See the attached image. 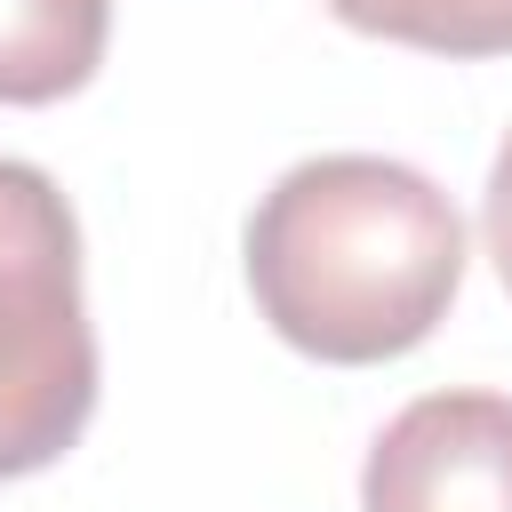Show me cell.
Instances as JSON below:
<instances>
[{
  "instance_id": "6da1fadb",
  "label": "cell",
  "mask_w": 512,
  "mask_h": 512,
  "mask_svg": "<svg viewBox=\"0 0 512 512\" xmlns=\"http://www.w3.org/2000/svg\"><path fill=\"white\" fill-rule=\"evenodd\" d=\"M248 296L280 344L328 368L416 352L464 288L456 200L384 152L296 160L248 216Z\"/></svg>"
},
{
  "instance_id": "7a4b0ae2",
  "label": "cell",
  "mask_w": 512,
  "mask_h": 512,
  "mask_svg": "<svg viewBox=\"0 0 512 512\" xmlns=\"http://www.w3.org/2000/svg\"><path fill=\"white\" fill-rule=\"evenodd\" d=\"M96 416L80 216L48 168L0 160V480L48 472Z\"/></svg>"
},
{
  "instance_id": "3957f363",
  "label": "cell",
  "mask_w": 512,
  "mask_h": 512,
  "mask_svg": "<svg viewBox=\"0 0 512 512\" xmlns=\"http://www.w3.org/2000/svg\"><path fill=\"white\" fill-rule=\"evenodd\" d=\"M360 512H512V400L504 392L408 400L360 464Z\"/></svg>"
},
{
  "instance_id": "277c9868",
  "label": "cell",
  "mask_w": 512,
  "mask_h": 512,
  "mask_svg": "<svg viewBox=\"0 0 512 512\" xmlns=\"http://www.w3.org/2000/svg\"><path fill=\"white\" fill-rule=\"evenodd\" d=\"M112 0H0V104H56L96 80Z\"/></svg>"
},
{
  "instance_id": "5b68a950",
  "label": "cell",
  "mask_w": 512,
  "mask_h": 512,
  "mask_svg": "<svg viewBox=\"0 0 512 512\" xmlns=\"http://www.w3.org/2000/svg\"><path fill=\"white\" fill-rule=\"evenodd\" d=\"M352 32L424 56H512V0H328Z\"/></svg>"
},
{
  "instance_id": "8992f818",
  "label": "cell",
  "mask_w": 512,
  "mask_h": 512,
  "mask_svg": "<svg viewBox=\"0 0 512 512\" xmlns=\"http://www.w3.org/2000/svg\"><path fill=\"white\" fill-rule=\"evenodd\" d=\"M480 232H488V256H496V272H504V288H512V136H504V152H496V168H488Z\"/></svg>"
}]
</instances>
